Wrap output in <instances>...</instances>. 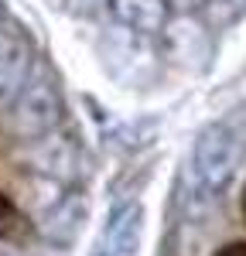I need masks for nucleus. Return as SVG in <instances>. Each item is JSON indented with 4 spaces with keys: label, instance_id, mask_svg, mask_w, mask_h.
Segmentation results:
<instances>
[{
    "label": "nucleus",
    "instance_id": "7",
    "mask_svg": "<svg viewBox=\"0 0 246 256\" xmlns=\"http://www.w3.org/2000/svg\"><path fill=\"white\" fill-rule=\"evenodd\" d=\"M216 256H246V242L240 239V242H229V246H222Z\"/></svg>",
    "mask_w": 246,
    "mask_h": 256
},
{
    "label": "nucleus",
    "instance_id": "1",
    "mask_svg": "<svg viewBox=\"0 0 246 256\" xmlns=\"http://www.w3.org/2000/svg\"><path fill=\"white\" fill-rule=\"evenodd\" d=\"M240 160H243V144H240V137L229 126L216 123V126L202 130V137L195 140V147L188 154L184 205L195 208V212L202 205H212L226 192V184L232 181Z\"/></svg>",
    "mask_w": 246,
    "mask_h": 256
},
{
    "label": "nucleus",
    "instance_id": "4",
    "mask_svg": "<svg viewBox=\"0 0 246 256\" xmlns=\"http://www.w3.org/2000/svg\"><path fill=\"white\" fill-rule=\"evenodd\" d=\"M140 229H144V212L137 205H126L123 212H116L113 218V226H110V253H120V256H130L137 250V242H140Z\"/></svg>",
    "mask_w": 246,
    "mask_h": 256
},
{
    "label": "nucleus",
    "instance_id": "6",
    "mask_svg": "<svg viewBox=\"0 0 246 256\" xmlns=\"http://www.w3.org/2000/svg\"><path fill=\"white\" fill-rule=\"evenodd\" d=\"M31 236V218L0 192V242H24Z\"/></svg>",
    "mask_w": 246,
    "mask_h": 256
},
{
    "label": "nucleus",
    "instance_id": "8",
    "mask_svg": "<svg viewBox=\"0 0 246 256\" xmlns=\"http://www.w3.org/2000/svg\"><path fill=\"white\" fill-rule=\"evenodd\" d=\"M243 218H246V184H243Z\"/></svg>",
    "mask_w": 246,
    "mask_h": 256
},
{
    "label": "nucleus",
    "instance_id": "5",
    "mask_svg": "<svg viewBox=\"0 0 246 256\" xmlns=\"http://www.w3.org/2000/svg\"><path fill=\"white\" fill-rule=\"evenodd\" d=\"M116 14L137 31H161L168 20L164 0H116Z\"/></svg>",
    "mask_w": 246,
    "mask_h": 256
},
{
    "label": "nucleus",
    "instance_id": "9",
    "mask_svg": "<svg viewBox=\"0 0 246 256\" xmlns=\"http://www.w3.org/2000/svg\"><path fill=\"white\" fill-rule=\"evenodd\" d=\"M229 4H246V0H229Z\"/></svg>",
    "mask_w": 246,
    "mask_h": 256
},
{
    "label": "nucleus",
    "instance_id": "3",
    "mask_svg": "<svg viewBox=\"0 0 246 256\" xmlns=\"http://www.w3.org/2000/svg\"><path fill=\"white\" fill-rule=\"evenodd\" d=\"M31 79V48L14 34L0 38V106L14 102Z\"/></svg>",
    "mask_w": 246,
    "mask_h": 256
},
{
    "label": "nucleus",
    "instance_id": "2",
    "mask_svg": "<svg viewBox=\"0 0 246 256\" xmlns=\"http://www.w3.org/2000/svg\"><path fill=\"white\" fill-rule=\"evenodd\" d=\"M62 116V96L55 89L52 79H28V86L20 89L18 96V120L20 134L28 137H38V134H48Z\"/></svg>",
    "mask_w": 246,
    "mask_h": 256
}]
</instances>
